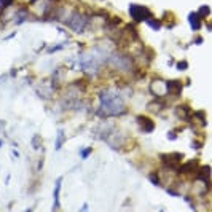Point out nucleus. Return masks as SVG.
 I'll list each match as a JSON object with an SVG mask.
<instances>
[{
  "instance_id": "nucleus-1",
  "label": "nucleus",
  "mask_w": 212,
  "mask_h": 212,
  "mask_svg": "<svg viewBox=\"0 0 212 212\" xmlns=\"http://www.w3.org/2000/svg\"><path fill=\"white\" fill-rule=\"evenodd\" d=\"M100 102H102V110L107 115H118L125 112L123 100L118 96H112L110 93H104L100 96Z\"/></svg>"
},
{
  "instance_id": "nucleus-5",
  "label": "nucleus",
  "mask_w": 212,
  "mask_h": 212,
  "mask_svg": "<svg viewBox=\"0 0 212 212\" xmlns=\"http://www.w3.org/2000/svg\"><path fill=\"white\" fill-rule=\"evenodd\" d=\"M137 120H139V121H142V123H140V126H142V129H144L145 132H150V131H153V125H152V121H150L148 118L139 117Z\"/></svg>"
},
{
  "instance_id": "nucleus-6",
  "label": "nucleus",
  "mask_w": 212,
  "mask_h": 212,
  "mask_svg": "<svg viewBox=\"0 0 212 212\" xmlns=\"http://www.w3.org/2000/svg\"><path fill=\"white\" fill-rule=\"evenodd\" d=\"M62 144H64V131L61 129L58 132V140H56V150H59L62 147Z\"/></svg>"
},
{
  "instance_id": "nucleus-9",
  "label": "nucleus",
  "mask_w": 212,
  "mask_h": 212,
  "mask_svg": "<svg viewBox=\"0 0 212 212\" xmlns=\"http://www.w3.org/2000/svg\"><path fill=\"white\" fill-rule=\"evenodd\" d=\"M37 2V0H30V3H35Z\"/></svg>"
},
{
  "instance_id": "nucleus-7",
  "label": "nucleus",
  "mask_w": 212,
  "mask_h": 212,
  "mask_svg": "<svg viewBox=\"0 0 212 212\" xmlns=\"http://www.w3.org/2000/svg\"><path fill=\"white\" fill-rule=\"evenodd\" d=\"M32 145H33V148H35V150L40 148V136H33V139H32Z\"/></svg>"
},
{
  "instance_id": "nucleus-3",
  "label": "nucleus",
  "mask_w": 212,
  "mask_h": 212,
  "mask_svg": "<svg viewBox=\"0 0 212 212\" xmlns=\"http://www.w3.org/2000/svg\"><path fill=\"white\" fill-rule=\"evenodd\" d=\"M129 13H131L132 19H134V21H137V22L145 21V19H147V18L150 16L148 10L145 8V7H139V5H131V7H129Z\"/></svg>"
},
{
  "instance_id": "nucleus-8",
  "label": "nucleus",
  "mask_w": 212,
  "mask_h": 212,
  "mask_svg": "<svg viewBox=\"0 0 212 212\" xmlns=\"http://www.w3.org/2000/svg\"><path fill=\"white\" fill-rule=\"evenodd\" d=\"M10 5H13V0H0V7L8 8Z\"/></svg>"
},
{
  "instance_id": "nucleus-4",
  "label": "nucleus",
  "mask_w": 212,
  "mask_h": 212,
  "mask_svg": "<svg viewBox=\"0 0 212 212\" xmlns=\"http://www.w3.org/2000/svg\"><path fill=\"white\" fill-rule=\"evenodd\" d=\"M61 182H62V177L58 179L56 182V188H54V204H53V209H59V192H61Z\"/></svg>"
},
{
  "instance_id": "nucleus-10",
  "label": "nucleus",
  "mask_w": 212,
  "mask_h": 212,
  "mask_svg": "<svg viewBox=\"0 0 212 212\" xmlns=\"http://www.w3.org/2000/svg\"><path fill=\"white\" fill-rule=\"evenodd\" d=\"M0 147H2V142H0Z\"/></svg>"
},
{
  "instance_id": "nucleus-2",
  "label": "nucleus",
  "mask_w": 212,
  "mask_h": 212,
  "mask_svg": "<svg viewBox=\"0 0 212 212\" xmlns=\"http://www.w3.org/2000/svg\"><path fill=\"white\" fill-rule=\"evenodd\" d=\"M65 22H67V26H69L72 30H75L77 33H82L86 29V26H88V19L83 15H80V13H73Z\"/></svg>"
}]
</instances>
